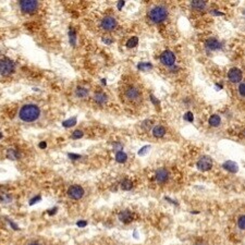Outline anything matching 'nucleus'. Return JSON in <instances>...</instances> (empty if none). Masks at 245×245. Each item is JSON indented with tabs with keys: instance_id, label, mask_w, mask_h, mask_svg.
I'll return each instance as SVG.
<instances>
[{
	"instance_id": "dca6fc26",
	"label": "nucleus",
	"mask_w": 245,
	"mask_h": 245,
	"mask_svg": "<svg viewBox=\"0 0 245 245\" xmlns=\"http://www.w3.org/2000/svg\"><path fill=\"white\" fill-rule=\"evenodd\" d=\"M153 134L155 137H162L164 136V134H166V129H164V127H161V125H157V127H155L153 129Z\"/></svg>"
},
{
	"instance_id": "2f4dec72",
	"label": "nucleus",
	"mask_w": 245,
	"mask_h": 245,
	"mask_svg": "<svg viewBox=\"0 0 245 245\" xmlns=\"http://www.w3.org/2000/svg\"><path fill=\"white\" fill-rule=\"evenodd\" d=\"M40 199H42V197L38 195V196H35V197H33L32 199L30 201V205H34L35 203H37V201H39Z\"/></svg>"
},
{
	"instance_id": "a211bd4d",
	"label": "nucleus",
	"mask_w": 245,
	"mask_h": 245,
	"mask_svg": "<svg viewBox=\"0 0 245 245\" xmlns=\"http://www.w3.org/2000/svg\"><path fill=\"white\" fill-rule=\"evenodd\" d=\"M94 99H95V102H98V104L104 105L105 102H107V95L102 92H98V93H96L95 96H94Z\"/></svg>"
},
{
	"instance_id": "7c9ffc66",
	"label": "nucleus",
	"mask_w": 245,
	"mask_h": 245,
	"mask_svg": "<svg viewBox=\"0 0 245 245\" xmlns=\"http://www.w3.org/2000/svg\"><path fill=\"white\" fill-rule=\"evenodd\" d=\"M77 226L79 228H84L87 226V221H86V220H80V221L77 222Z\"/></svg>"
},
{
	"instance_id": "a19ab883",
	"label": "nucleus",
	"mask_w": 245,
	"mask_h": 245,
	"mask_svg": "<svg viewBox=\"0 0 245 245\" xmlns=\"http://www.w3.org/2000/svg\"><path fill=\"white\" fill-rule=\"evenodd\" d=\"M196 245H205V244H204V243H197Z\"/></svg>"
},
{
	"instance_id": "39448f33",
	"label": "nucleus",
	"mask_w": 245,
	"mask_h": 245,
	"mask_svg": "<svg viewBox=\"0 0 245 245\" xmlns=\"http://www.w3.org/2000/svg\"><path fill=\"white\" fill-rule=\"evenodd\" d=\"M68 195L69 197H71L72 199H75V201H79L82 197L84 196V189L81 185H71L68 190Z\"/></svg>"
},
{
	"instance_id": "e433bc0d",
	"label": "nucleus",
	"mask_w": 245,
	"mask_h": 245,
	"mask_svg": "<svg viewBox=\"0 0 245 245\" xmlns=\"http://www.w3.org/2000/svg\"><path fill=\"white\" fill-rule=\"evenodd\" d=\"M102 42L106 43V44H108V45H110L111 43H112V39H110V38H108V37H104V38H102Z\"/></svg>"
},
{
	"instance_id": "4468645a",
	"label": "nucleus",
	"mask_w": 245,
	"mask_h": 245,
	"mask_svg": "<svg viewBox=\"0 0 245 245\" xmlns=\"http://www.w3.org/2000/svg\"><path fill=\"white\" fill-rule=\"evenodd\" d=\"M222 167H223L224 170H227V171L231 172V173H236L238 170H239V166L234 161H231V160L226 161L223 164H222Z\"/></svg>"
},
{
	"instance_id": "f704fd0d",
	"label": "nucleus",
	"mask_w": 245,
	"mask_h": 245,
	"mask_svg": "<svg viewBox=\"0 0 245 245\" xmlns=\"http://www.w3.org/2000/svg\"><path fill=\"white\" fill-rule=\"evenodd\" d=\"M8 222H9V223H10V226H11V227H12V229L15 230V231H18V230H19V227H18V226H16L15 223H14L13 221H11V220H8Z\"/></svg>"
},
{
	"instance_id": "7ed1b4c3",
	"label": "nucleus",
	"mask_w": 245,
	"mask_h": 245,
	"mask_svg": "<svg viewBox=\"0 0 245 245\" xmlns=\"http://www.w3.org/2000/svg\"><path fill=\"white\" fill-rule=\"evenodd\" d=\"M14 65L13 61L9 58H2L0 60V74L3 77H9L10 74L14 72Z\"/></svg>"
},
{
	"instance_id": "f8f14e48",
	"label": "nucleus",
	"mask_w": 245,
	"mask_h": 245,
	"mask_svg": "<svg viewBox=\"0 0 245 245\" xmlns=\"http://www.w3.org/2000/svg\"><path fill=\"white\" fill-rule=\"evenodd\" d=\"M205 46L208 50H217V49H219L221 47V43L215 37H211V38H208L206 40Z\"/></svg>"
},
{
	"instance_id": "9b49d317",
	"label": "nucleus",
	"mask_w": 245,
	"mask_h": 245,
	"mask_svg": "<svg viewBox=\"0 0 245 245\" xmlns=\"http://www.w3.org/2000/svg\"><path fill=\"white\" fill-rule=\"evenodd\" d=\"M125 95H127V97L129 98L130 100H133V102H136V100H139V98L142 97L141 92H139V88H136V87L127 88V92H125Z\"/></svg>"
},
{
	"instance_id": "79ce46f5",
	"label": "nucleus",
	"mask_w": 245,
	"mask_h": 245,
	"mask_svg": "<svg viewBox=\"0 0 245 245\" xmlns=\"http://www.w3.org/2000/svg\"><path fill=\"white\" fill-rule=\"evenodd\" d=\"M243 135H244V136H245V130H244V131H243Z\"/></svg>"
},
{
	"instance_id": "9d476101",
	"label": "nucleus",
	"mask_w": 245,
	"mask_h": 245,
	"mask_svg": "<svg viewBox=\"0 0 245 245\" xmlns=\"http://www.w3.org/2000/svg\"><path fill=\"white\" fill-rule=\"evenodd\" d=\"M168 180H169L168 170L164 168L158 169L157 172H156V181H157L158 183H160V184H164V183H166Z\"/></svg>"
},
{
	"instance_id": "f03ea898",
	"label": "nucleus",
	"mask_w": 245,
	"mask_h": 245,
	"mask_svg": "<svg viewBox=\"0 0 245 245\" xmlns=\"http://www.w3.org/2000/svg\"><path fill=\"white\" fill-rule=\"evenodd\" d=\"M148 16L153 23H161L168 16V10L164 6H156L149 11Z\"/></svg>"
},
{
	"instance_id": "f3484780",
	"label": "nucleus",
	"mask_w": 245,
	"mask_h": 245,
	"mask_svg": "<svg viewBox=\"0 0 245 245\" xmlns=\"http://www.w3.org/2000/svg\"><path fill=\"white\" fill-rule=\"evenodd\" d=\"M208 123L210 127H219V124L221 123V118H220V116H218V114H213V116L209 118L208 120Z\"/></svg>"
},
{
	"instance_id": "393cba45",
	"label": "nucleus",
	"mask_w": 245,
	"mask_h": 245,
	"mask_svg": "<svg viewBox=\"0 0 245 245\" xmlns=\"http://www.w3.org/2000/svg\"><path fill=\"white\" fill-rule=\"evenodd\" d=\"M77 124V118L74 117V118L72 119H69V120H65L62 122V125L64 127H74V125Z\"/></svg>"
},
{
	"instance_id": "6e6552de",
	"label": "nucleus",
	"mask_w": 245,
	"mask_h": 245,
	"mask_svg": "<svg viewBox=\"0 0 245 245\" xmlns=\"http://www.w3.org/2000/svg\"><path fill=\"white\" fill-rule=\"evenodd\" d=\"M100 25H102V27L104 28L105 31L110 32V31L116 30L117 20H116V18H114V16H106V18H104L102 20Z\"/></svg>"
},
{
	"instance_id": "0eeeda50",
	"label": "nucleus",
	"mask_w": 245,
	"mask_h": 245,
	"mask_svg": "<svg viewBox=\"0 0 245 245\" xmlns=\"http://www.w3.org/2000/svg\"><path fill=\"white\" fill-rule=\"evenodd\" d=\"M196 166H197V168H198V170H201V171H203V172L209 171V170L213 168V159H211L210 157H208V156H203V157L197 161Z\"/></svg>"
},
{
	"instance_id": "c85d7f7f",
	"label": "nucleus",
	"mask_w": 245,
	"mask_h": 245,
	"mask_svg": "<svg viewBox=\"0 0 245 245\" xmlns=\"http://www.w3.org/2000/svg\"><path fill=\"white\" fill-rule=\"evenodd\" d=\"M184 120H186L187 122H193V121H194V117H193L192 112L187 111L186 114H184Z\"/></svg>"
},
{
	"instance_id": "1a4fd4ad",
	"label": "nucleus",
	"mask_w": 245,
	"mask_h": 245,
	"mask_svg": "<svg viewBox=\"0 0 245 245\" xmlns=\"http://www.w3.org/2000/svg\"><path fill=\"white\" fill-rule=\"evenodd\" d=\"M242 77H243L242 71L240 69H238V68H232L228 72V79L232 83H239L242 80Z\"/></svg>"
},
{
	"instance_id": "412c9836",
	"label": "nucleus",
	"mask_w": 245,
	"mask_h": 245,
	"mask_svg": "<svg viewBox=\"0 0 245 245\" xmlns=\"http://www.w3.org/2000/svg\"><path fill=\"white\" fill-rule=\"evenodd\" d=\"M127 159V156L125 153H123V152H121V150H119V152H117L116 154V160L119 162V164H123V162H125Z\"/></svg>"
},
{
	"instance_id": "37998d69",
	"label": "nucleus",
	"mask_w": 245,
	"mask_h": 245,
	"mask_svg": "<svg viewBox=\"0 0 245 245\" xmlns=\"http://www.w3.org/2000/svg\"><path fill=\"white\" fill-rule=\"evenodd\" d=\"M1 137H2V134H1V133H0V139H1Z\"/></svg>"
},
{
	"instance_id": "ddd939ff",
	"label": "nucleus",
	"mask_w": 245,
	"mask_h": 245,
	"mask_svg": "<svg viewBox=\"0 0 245 245\" xmlns=\"http://www.w3.org/2000/svg\"><path fill=\"white\" fill-rule=\"evenodd\" d=\"M119 220L123 223H130L133 220V214L130 210H123L119 214Z\"/></svg>"
},
{
	"instance_id": "cd10ccee",
	"label": "nucleus",
	"mask_w": 245,
	"mask_h": 245,
	"mask_svg": "<svg viewBox=\"0 0 245 245\" xmlns=\"http://www.w3.org/2000/svg\"><path fill=\"white\" fill-rule=\"evenodd\" d=\"M238 92H239V94H240L241 97L245 98V82H243V83H241L240 85H239Z\"/></svg>"
},
{
	"instance_id": "20e7f679",
	"label": "nucleus",
	"mask_w": 245,
	"mask_h": 245,
	"mask_svg": "<svg viewBox=\"0 0 245 245\" xmlns=\"http://www.w3.org/2000/svg\"><path fill=\"white\" fill-rule=\"evenodd\" d=\"M38 7V2L36 0H21L20 1V8L24 13H33L36 11Z\"/></svg>"
},
{
	"instance_id": "ea45409f",
	"label": "nucleus",
	"mask_w": 245,
	"mask_h": 245,
	"mask_svg": "<svg viewBox=\"0 0 245 245\" xmlns=\"http://www.w3.org/2000/svg\"><path fill=\"white\" fill-rule=\"evenodd\" d=\"M30 245H40V244H38V243H36V242H34V243H31Z\"/></svg>"
},
{
	"instance_id": "58836bf2",
	"label": "nucleus",
	"mask_w": 245,
	"mask_h": 245,
	"mask_svg": "<svg viewBox=\"0 0 245 245\" xmlns=\"http://www.w3.org/2000/svg\"><path fill=\"white\" fill-rule=\"evenodd\" d=\"M123 6H124V1H119V3H118V9L121 10V9H122Z\"/></svg>"
},
{
	"instance_id": "c756f323",
	"label": "nucleus",
	"mask_w": 245,
	"mask_h": 245,
	"mask_svg": "<svg viewBox=\"0 0 245 245\" xmlns=\"http://www.w3.org/2000/svg\"><path fill=\"white\" fill-rule=\"evenodd\" d=\"M82 136H83V132L80 131V130L74 131L73 134H72V139H81Z\"/></svg>"
},
{
	"instance_id": "bb28decb",
	"label": "nucleus",
	"mask_w": 245,
	"mask_h": 245,
	"mask_svg": "<svg viewBox=\"0 0 245 245\" xmlns=\"http://www.w3.org/2000/svg\"><path fill=\"white\" fill-rule=\"evenodd\" d=\"M238 227L241 230H245V215L241 216L238 219Z\"/></svg>"
},
{
	"instance_id": "2eb2a0df",
	"label": "nucleus",
	"mask_w": 245,
	"mask_h": 245,
	"mask_svg": "<svg viewBox=\"0 0 245 245\" xmlns=\"http://www.w3.org/2000/svg\"><path fill=\"white\" fill-rule=\"evenodd\" d=\"M191 6L196 11H201L206 8V1H201V0H194L191 2Z\"/></svg>"
},
{
	"instance_id": "6ab92c4d",
	"label": "nucleus",
	"mask_w": 245,
	"mask_h": 245,
	"mask_svg": "<svg viewBox=\"0 0 245 245\" xmlns=\"http://www.w3.org/2000/svg\"><path fill=\"white\" fill-rule=\"evenodd\" d=\"M75 95L80 98H85L88 95V89L85 87H82V86H79L75 90Z\"/></svg>"
},
{
	"instance_id": "f257e3e1",
	"label": "nucleus",
	"mask_w": 245,
	"mask_h": 245,
	"mask_svg": "<svg viewBox=\"0 0 245 245\" xmlns=\"http://www.w3.org/2000/svg\"><path fill=\"white\" fill-rule=\"evenodd\" d=\"M40 110L36 105L28 104L24 105L21 108L20 112H19V117L24 122H33V121L37 120L39 118Z\"/></svg>"
},
{
	"instance_id": "72a5a7b5",
	"label": "nucleus",
	"mask_w": 245,
	"mask_h": 245,
	"mask_svg": "<svg viewBox=\"0 0 245 245\" xmlns=\"http://www.w3.org/2000/svg\"><path fill=\"white\" fill-rule=\"evenodd\" d=\"M69 158L70 159H72V160H77V159H80L81 158V156L80 155H77V154H69Z\"/></svg>"
},
{
	"instance_id": "4c0bfd02",
	"label": "nucleus",
	"mask_w": 245,
	"mask_h": 245,
	"mask_svg": "<svg viewBox=\"0 0 245 245\" xmlns=\"http://www.w3.org/2000/svg\"><path fill=\"white\" fill-rule=\"evenodd\" d=\"M47 144L45 143V142H40L39 143V148H42V149H44V148H46Z\"/></svg>"
},
{
	"instance_id": "4be33fe9",
	"label": "nucleus",
	"mask_w": 245,
	"mask_h": 245,
	"mask_svg": "<svg viewBox=\"0 0 245 245\" xmlns=\"http://www.w3.org/2000/svg\"><path fill=\"white\" fill-rule=\"evenodd\" d=\"M137 44H139V38L133 36L127 42V48H134V47L137 46Z\"/></svg>"
},
{
	"instance_id": "5701e85b",
	"label": "nucleus",
	"mask_w": 245,
	"mask_h": 245,
	"mask_svg": "<svg viewBox=\"0 0 245 245\" xmlns=\"http://www.w3.org/2000/svg\"><path fill=\"white\" fill-rule=\"evenodd\" d=\"M7 157L11 160H16L20 157V154H19L15 149H9L7 152Z\"/></svg>"
},
{
	"instance_id": "423d86ee",
	"label": "nucleus",
	"mask_w": 245,
	"mask_h": 245,
	"mask_svg": "<svg viewBox=\"0 0 245 245\" xmlns=\"http://www.w3.org/2000/svg\"><path fill=\"white\" fill-rule=\"evenodd\" d=\"M160 61L164 65L173 67L174 62H176V55L171 50H164L160 56Z\"/></svg>"
},
{
	"instance_id": "473e14b6",
	"label": "nucleus",
	"mask_w": 245,
	"mask_h": 245,
	"mask_svg": "<svg viewBox=\"0 0 245 245\" xmlns=\"http://www.w3.org/2000/svg\"><path fill=\"white\" fill-rule=\"evenodd\" d=\"M149 148H150L149 146H144V147L142 148V149L139 152V156H143V155H145V154L147 153V149H149Z\"/></svg>"
},
{
	"instance_id": "aec40b11",
	"label": "nucleus",
	"mask_w": 245,
	"mask_h": 245,
	"mask_svg": "<svg viewBox=\"0 0 245 245\" xmlns=\"http://www.w3.org/2000/svg\"><path fill=\"white\" fill-rule=\"evenodd\" d=\"M133 187V182L129 179H124V180L121 182V189L124 191H130Z\"/></svg>"
},
{
	"instance_id": "a878e982",
	"label": "nucleus",
	"mask_w": 245,
	"mask_h": 245,
	"mask_svg": "<svg viewBox=\"0 0 245 245\" xmlns=\"http://www.w3.org/2000/svg\"><path fill=\"white\" fill-rule=\"evenodd\" d=\"M137 68H139V70H142V71H147V70L152 69L153 65L150 64L149 62H143V63H139V64L137 65Z\"/></svg>"
},
{
	"instance_id": "c9c22d12",
	"label": "nucleus",
	"mask_w": 245,
	"mask_h": 245,
	"mask_svg": "<svg viewBox=\"0 0 245 245\" xmlns=\"http://www.w3.org/2000/svg\"><path fill=\"white\" fill-rule=\"evenodd\" d=\"M57 210H58V208H57V207H55V208H53V209H50V210H48V215H49V216L55 215V214L57 213Z\"/></svg>"
},
{
	"instance_id": "b1692460",
	"label": "nucleus",
	"mask_w": 245,
	"mask_h": 245,
	"mask_svg": "<svg viewBox=\"0 0 245 245\" xmlns=\"http://www.w3.org/2000/svg\"><path fill=\"white\" fill-rule=\"evenodd\" d=\"M69 36H70V43H71V45L72 46H75V44H77V34H75V31L73 28H70Z\"/></svg>"
}]
</instances>
